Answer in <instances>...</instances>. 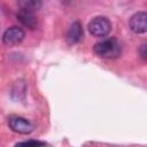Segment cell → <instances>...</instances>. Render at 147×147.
I'll use <instances>...</instances> for the list:
<instances>
[{"label": "cell", "mask_w": 147, "mask_h": 147, "mask_svg": "<svg viewBox=\"0 0 147 147\" xmlns=\"http://www.w3.org/2000/svg\"><path fill=\"white\" fill-rule=\"evenodd\" d=\"M94 53L102 59H116L121 55V45L115 38L105 39L96 42L93 47Z\"/></svg>", "instance_id": "cell-1"}, {"label": "cell", "mask_w": 147, "mask_h": 147, "mask_svg": "<svg viewBox=\"0 0 147 147\" xmlns=\"http://www.w3.org/2000/svg\"><path fill=\"white\" fill-rule=\"evenodd\" d=\"M111 30V23L106 16H96L88 23V31L94 37H106Z\"/></svg>", "instance_id": "cell-2"}, {"label": "cell", "mask_w": 147, "mask_h": 147, "mask_svg": "<svg viewBox=\"0 0 147 147\" xmlns=\"http://www.w3.org/2000/svg\"><path fill=\"white\" fill-rule=\"evenodd\" d=\"M8 126L18 134H30L34 130V125L30 121L20 116H10L8 118Z\"/></svg>", "instance_id": "cell-3"}, {"label": "cell", "mask_w": 147, "mask_h": 147, "mask_svg": "<svg viewBox=\"0 0 147 147\" xmlns=\"http://www.w3.org/2000/svg\"><path fill=\"white\" fill-rule=\"evenodd\" d=\"M25 37V32L22 28L18 26H10L2 34V42L7 46H14L20 44Z\"/></svg>", "instance_id": "cell-4"}, {"label": "cell", "mask_w": 147, "mask_h": 147, "mask_svg": "<svg viewBox=\"0 0 147 147\" xmlns=\"http://www.w3.org/2000/svg\"><path fill=\"white\" fill-rule=\"evenodd\" d=\"M130 29L134 33H146L147 32V13L139 11L136 13L130 18Z\"/></svg>", "instance_id": "cell-5"}, {"label": "cell", "mask_w": 147, "mask_h": 147, "mask_svg": "<svg viewBox=\"0 0 147 147\" xmlns=\"http://www.w3.org/2000/svg\"><path fill=\"white\" fill-rule=\"evenodd\" d=\"M17 20L30 30H34L38 25V20L33 11L20 9V11L17 13Z\"/></svg>", "instance_id": "cell-6"}, {"label": "cell", "mask_w": 147, "mask_h": 147, "mask_svg": "<svg viewBox=\"0 0 147 147\" xmlns=\"http://www.w3.org/2000/svg\"><path fill=\"white\" fill-rule=\"evenodd\" d=\"M82 37H83V28H82V24L76 21V22H74L70 25V28H69V30L67 32V37H65L67 42L69 45L77 44L82 39Z\"/></svg>", "instance_id": "cell-7"}, {"label": "cell", "mask_w": 147, "mask_h": 147, "mask_svg": "<svg viewBox=\"0 0 147 147\" xmlns=\"http://www.w3.org/2000/svg\"><path fill=\"white\" fill-rule=\"evenodd\" d=\"M17 5L21 9L34 13L41 8L42 0H17Z\"/></svg>", "instance_id": "cell-8"}, {"label": "cell", "mask_w": 147, "mask_h": 147, "mask_svg": "<svg viewBox=\"0 0 147 147\" xmlns=\"http://www.w3.org/2000/svg\"><path fill=\"white\" fill-rule=\"evenodd\" d=\"M46 142L39 141V140H26V141H21L17 144V146H45Z\"/></svg>", "instance_id": "cell-9"}, {"label": "cell", "mask_w": 147, "mask_h": 147, "mask_svg": "<svg viewBox=\"0 0 147 147\" xmlns=\"http://www.w3.org/2000/svg\"><path fill=\"white\" fill-rule=\"evenodd\" d=\"M138 52H139L140 57H141L142 60L147 61V44H142V45H140Z\"/></svg>", "instance_id": "cell-10"}, {"label": "cell", "mask_w": 147, "mask_h": 147, "mask_svg": "<svg viewBox=\"0 0 147 147\" xmlns=\"http://www.w3.org/2000/svg\"><path fill=\"white\" fill-rule=\"evenodd\" d=\"M62 1L65 2V3H69V2H70V0H62Z\"/></svg>", "instance_id": "cell-11"}]
</instances>
